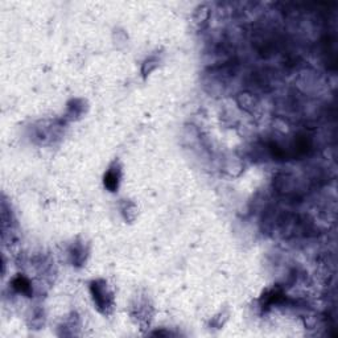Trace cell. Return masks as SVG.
<instances>
[{
	"instance_id": "7a4b0ae2",
	"label": "cell",
	"mask_w": 338,
	"mask_h": 338,
	"mask_svg": "<svg viewBox=\"0 0 338 338\" xmlns=\"http://www.w3.org/2000/svg\"><path fill=\"white\" fill-rule=\"evenodd\" d=\"M122 180V168L119 163H113L110 165V168L107 169V172L105 173V177H103V184L107 188V190L110 192H117L118 188H119V184H121Z\"/></svg>"
},
{
	"instance_id": "8992f818",
	"label": "cell",
	"mask_w": 338,
	"mask_h": 338,
	"mask_svg": "<svg viewBox=\"0 0 338 338\" xmlns=\"http://www.w3.org/2000/svg\"><path fill=\"white\" fill-rule=\"evenodd\" d=\"M84 110V102L81 99H74L70 102V105L68 107V117L74 119L76 117H81Z\"/></svg>"
},
{
	"instance_id": "277c9868",
	"label": "cell",
	"mask_w": 338,
	"mask_h": 338,
	"mask_svg": "<svg viewBox=\"0 0 338 338\" xmlns=\"http://www.w3.org/2000/svg\"><path fill=\"white\" fill-rule=\"evenodd\" d=\"M12 287L16 292H19V294L21 295H25V296H31L33 292L31 282H29L25 276H23V275H19V276H16V278L13 279Z\"/></svg>"
},
{
	"instance_id": "5b68a950",
	"label": "cell",
	"mask_w": 338,
	"mask_h": 338,
	"mask_svg": "<svg viewBox=\"0 0 338 338\" xmlns=\"http://www.w3.org/2000/svg\"><path fill=\"white\" fill-rule=\"evenodd\" d=\"M121 210H122V214H123V217H125L126 221L132 222L133 219L136 218L137 208L132 201H128V200H123V202L121 204Z\"/></svg>"
},
{
	"instance_id": "6da1fadb",
	"label": "cell",
	"mask_w": 338,
	"mask_h": 338,
	"mask_svg": "<svg viewBox=\"0 0 338 338\" xmlns=\"http://www.w3.org/2000/svg\"><path fill=\"white\" fill-rule=\"evenodd\" d=\"M90 294L93 296L94 304L102 314H111L115 306L113 291L110 290L109 284L105 280H94L90 284Z\"/></svg>"
},
{
	"instance_id": "3957f363",
	"label": "cell",
	"mask_w": 338,
	"mask_h": 338,
	"mask_svg": "<svg viewBox=\"0 0 338 338\" xmlns=\"http://www.w3.org/2000/svg\"><path fill=\"white\" fill-rule=\"evenodd\" d=\"M86 255H87V250L82 242L73 243L72 249H70V256H72V262L74 266H82L86 260Z\"/></svg>"
},
{
	"instance_id": "52a82bcc",
	"label": "cell",
	"mask_w": 338,
	"mask_h": 338,
	"mask_svg": "<svg viewBox=\"0 0 338 338\" xmlns=\"http://www.w3.org/2000/svg\"><path fill=\"white\" fill-rule=\"evenodd\" d=\"M156 66H157L156 58H155V57H151V58H148V60L144 62V65H143V73H144V76L149 74V73L152 72L153 69H156Z\"/></svg>"
}]
</instances>
